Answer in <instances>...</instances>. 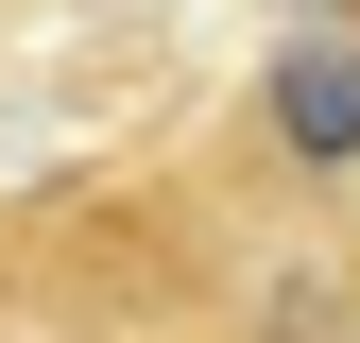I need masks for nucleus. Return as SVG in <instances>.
<instances>
[{
    "label": "nucleus",
    "mask_w": 360,
    "mask_h": 343,
    "mask_svg": "<svg viewBox=\"0 0 360 343\" xmlns=\"http://www.w3.org/2000/svg\"><path fill=\"white\" fill-rule=\"evenodd\" d=\"M275 138L309 172H343L360 155V34H309V52H275Z\"/></svg>",
    "instance_id": "f257e3e1"
}]
</instances>
